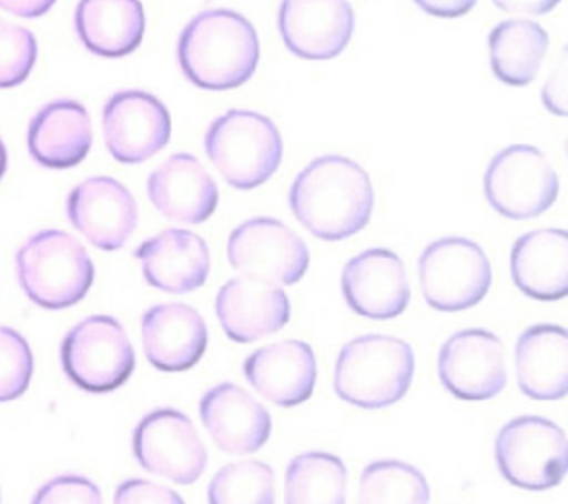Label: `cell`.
Returning <instances> with one entry per match:
<instances>
[{
    "instance_id": "1",
    "label": "cell",
    "mask_w": 568,
    "mask_h": 504,
    "mask_svg": "<svg viewBox=\"0 0 568 504\" xmlns=\"http://www.w3.org/2000/svg\"><path fill=\"white\" fill-rule=\"evenodd\" d=\"M288 204L308 233L337 242L368 224L375 193L368 173L355 160L328 153L297 173L288 191Z\"/></svg>"
},
{
    "instance_id": "2",
    "label": "cell",
    "mask_w": 568,
    "mask_h": 504,
    "mask_svg": "<svg viewBox=\"0 0 568 504\" xmlns=\"http://www.w3.org/2000/svg\"><path fill=\"white\" fill-rule=\"evenodd\" d=\"M260 40L237 11L206 9L193 16L178 40L182 73L200 89H237L255 73Z\"/></svg>"
},
{
    "instance_id": "3",
    "label": "cell",
    "mask_w": 568,
    "mask_h": 504,
    "mask_svg": "<svg viewBox=\"0 0 568 504\" xmlns=\"http://www.w3.org/2000/svg\"><path fill=\"white\" fill-rule=\"evenodd\" d=\"M413 373L415 353L406 340L371 333L342 346L335 360L333 389L346 404L384 409L408 393Z\"/></svg>"
},
{
    "instance_id": "4",
    "label": "cell",
    "mask_w": 568,
    "mask_h": 504,
    "mask_svg": "<svg viewBox=\"0 0 568 504\" xmlns=\"http://www.w3.org/2000/svg\"><path fill=\"white\" fill-rule=\"evenodd\" d=\"M16 273L27 298L42 309L78 304L93 284V262L71 233L44 229L16 253Z\"/></svg>"
},
{
    "instance_id": "5",
    "label": "cell",
    "mask_w": 568,
    "mask_h": 504,
    "mask_svg": "<svg viewBox=\"0 0 568 504\" xmlns=\"http://www.w3.org/2000/svg\"><path fill=\"white\" fill-rule=\"evenodd\" d=\"M204 151L233 189L251 191L277 171L284 142L268 115L248 109H231L209 124Z\"/></svg>"
},
{
    "instance_id": "6",
    "label": "cell",
    "mask_w": 568,
    "mask_h": 504,
    "mask_svg": "<svg viewBox=\"0 0 568 504\" xmlns=\"http://www.w3.org/2000/svg\"><path fill=\"white\" fill-rule=\"evenodd\" d=\"M495 460L506 482L526 491L552 488L568 471L566 433L539 415L515 417L497 433Z\"/></svg>"
},
{
    "instance_id": "7",
    "label": "cell",
    "mask_w": 568,
    "mask_h": 504,
    "mask_svg": "<svg viewBox=\"0 0 568 504\" xmlns=\"http://www.w3.org/2000/svg\"><path fill=\"white\" fill-rule=\"evenodd\" d=\"M417 275L426 304L444 313L479 304L493 280L484 249L462 235L430 242L419 255Z\"/></svg>"
},
{
    "instance_id": "8",
    "label": "cell",
    "mask_w": 568,
    "mask_h": 504,
    "mask_svg": "<svg viewBox=\"0 0 568 504\" xmlns=\"http://www.w3.org/2000/svg\"><path fill=\"white\" fill-rule=\"evenodd\" d=\"M60 360L67 377L91 393L122 386L135 366L124 326L111 315H89L62 340Z\"/></svg>"
},
{
    "instance_id": "9",
    "label": "cell",
    "mask_w": 568,
    "mask_h": 504,
    "mask_svg": "<svg viewBox=\"0 0 568 504\" xmlns=\"http://www.w3.org/2000/svg\"><path fill=\"white\" fill-rule=\"evenodd\" d=\"M559 178L550 160L530 144H510L488 162L484 195L504 218L528 220L541 215L557 200Z\"/></svg>"
},
{
    "instance_id": "10",
    "label": "cell",
    "mask_w": 568,
    "mask_h": 504,
    "mask_svg": "<svg viewBox=\"0 0 568 504\" xmlns=\"http://www.w3.org/2000/svg\"><path fill=\"white\" fill-rule=\"evenodd\" d=\"M229 264L266 284H297L308 269L304 240L275 218H251L235 226L226 242Z\"/></svg>"
},
{
    "instance_id": "11",
    "label": "cell",
    "mask_w": 568,
    "mask_h": 504,
    "mask_svg": "<svg viewBox=\"0 0 568 504\" xmlns=\"http://www.w3.org/2000/svg\"><path fill=\"white\" fill-rule=\"evenodd\" d=\"M138 464L178 484H193L206 468V446L195 424L175 409H155L133 431Z\"/></svg>"
},
{
    "instance_id": "12",
    "label": "cell",
    "mask_w": 568,
    "mask_h": 504,
    "mask_svg": "<svg viewBox=\"0 0 568 504\" xmlns=\"http://www.w3.org/2000/svg\"><path fill=\"white\" fill-rule=\"evenodd\" d=\"M106 151L122 164L153 158L171 138V115L160 98L140 89L113 93L102 109Z\"/></svg>"
},
{
    "instance_id": "13",
    "label": "cell",
    "mask_w": 568,
    "mask_h": 504,
    "mask_svg": "<svg viewBox=\"0 0 568 504\" xmlns=\"http://www.w3.org/2000/svg\"><path fill=\"white\" fill-rule=\"evenodd\" d=\"M437 373L455 397L490 400L506 386L504 344L486 329L457 331L439 349Z\"/></svg>"
},
{
    "instance_id": "14",
    "label": "cell",
    "mask_w": 568,
    "mask_h": 504,
    "mask_svg": "<svg viewBox=\"0 0 568 504\" xmlns=\"http://www.w3.org/2000/svg\"><path fill=\"white\" fill-rule=\"evenodd\" d=\"M69 222L98 249H122L138 226L133 193L109 175H93L67 198Z\"/></svg>"
},
{
    "instance_id": "15",
    "label": "cell",
    "mask_w": 568,
    "mask_h": 504,
    "mask_svg": "<svg viewBox=\"0 0 568 504\" xmlns=\"http://www.w3.org/2000/svg\"><path fill=\"white\" fill-rule=\"evenodd\" d=\"M277 29L293 56L331 60L351 42L355 13L348 0H282Z\"/></svg>"
},
{
    "instance_id": "16",
    "label": "cell",
    "mask_w": 568,
    "mask_h": 504,
    "mask_svg": "<svg viewBox=\"0 0 568 504\" xmlns=\"http://www.w3.org/2000/svg\"><path fill=\"white\" fill-rule=\"evenodd\" d=\"M346 304L362 317L390 320L404 313L410 284L404 262L390 249H366L351 258L342 271Z\"/></svg>"
},
{
    "instance_id": "17",
    "label": "cell",
    "mask_w": 568,
    "mask_h": 504,
    "mask_svg": "<svg viewBox=\"0 0 568 504\" xmlns=\"http://www.w3.org/2000/svg\"><path fill=\"white\" fill-rule=\"evenodd\" d=\"M200 420L215 446L231 455L255 453L271 435L268 411L233 382H222L202 395Z\"/></svg>"
},
{
    "instance_id": "18",
    "label": "cell",
    "mask_w": 568,
    "mask_h": 504,
    "mask_svg": "<svg viewBox=\"0 0 568 504\" xmlns=\"http://www.w3.org/2000/svg\"><path fill=\"white\" fill-rule=\"evenodd\" d=\"M215 313L226 337L248 344L284 329L291 320V302L280 286L233 278L217 291Z\"/></svg>"
},
{
    "instance_id": "19",
    "label": "cell",
    "mask_w": 568,
    "mask_h": 504,
    "mask_svg": "<svg viewBox=\"0 0 568 504\" xmlns=\"http://www.w3.org/2000/svg\"><path fill=\"white\" fill-rule=\"evenodd\" d=\"M140 331L146 360L166 373L195 366L209 342L204 317L182 302L151 306L142 315Z\"/></svg>"
},
{
    "instance_id": "20",
    "label": "cell",
    "mask_w": 568,
    "mask_h": 504,
    "mask_svg": "<svg viewBox=\"0 0 568 504\" xmlns=\"http://www.w3.org/2000/svg\"><path fill=\"white\" fill-rule=\"evenodd\" d=\"M146 193L160 215L180 224H200L217 206V184L191 153L169 155L149 175Z\"/></svg>"
},
{
    "instance_id": "21",
    "label": "cell",
    "mask_w": 568,
    "mask_h": 504,
    "mask_svg": "<svg viewBox=\"0 0 568 504\" xmlns=\"http://www.w3.org/2000/svg\"><path fill=\"white\" fill-rule=\"evenodd\" d=\"M146 284L182 295L200 289L211 269L206 242L186 229H164L135 249Z\"/></svg>"
},
{
    "instance_id": "22",
    "label": "cell",
    "mask_w": 568,
    "mask_h": 504,
    "mask_svg": "<svg viewBox=\"0 0 568 504\" xmlns=\"http://www.w3.org/2000/svg\"><path fill=\"white\" fill-rule=\"evenodd\" d=\"M242 369L248 384L277 406L306 402L317 380L315 353L302 340H282L262 346L244 360Z\"/></svg>"
},
{
    "instance_id": "23",
    "label": "cell",
    "mask_w": 568,
    "mask_h": 504,
    "mask_svg": "<svg viewBox=\"0 0 568 504\" xmlns=\"http://www.w3.org/2000/svg\"><path fill=\"white\" fill-rule=\"evenodd\" d=\"M93 142L91 118L75 100H53L29 122L27 147L31 158L47 169H71L80 164Z\"/></svg>"
},
{
    "instance_id": "24",
    "label": "cell",
    "mask_w": 568,
    "mask_h": 504,
    "mask_svg": "<svg viewBox=\"0 0 568 504\" xmlns=\"http://www.w3.org/2000/svg\"><path fill=\"white\" fill-rule=\"evenodd\" d=\"M510 275L515 286L541 302L568 293V233L564 229L528 231L513 244Z\"/></svg>"
},
{
    "instance_id": "25",
    "label": "cell",
    "mask_w": 568,
    "mask_h": 504,
    "mask_svg": "<svg viewBox=\"0 0 568 504\" xmlns=\"http://www.w3.org/2000/svg\"><path fill=\"white\" fill-rule=\"evenodd\" d=\"M517 384L532 400H561L568 393V333L559 324H535L515 344Z\"/></svg>"
},
{
    "instance_id": "26",
    "label": "cell",
    "mask_w": 568,
    "mask_h": 504,
    "mask_svg": "<svg viewBox=\"0 0 568 504\" xmlns=\"http://www.w3.org/2000/svg\"><path fill=\"white\" fill-rule=\"evenodd\" d=\"M75 33L95 56L122 58L144 38V9L140 0H80Z\"/></svg>"
},
{
    "instance_id": "27",
    "label": "cell",
    "mask_w": 568,
    "mask_h": 504,
    "mask_svg": "<svg viewBox=\"0 0 568 504\" xmlns=\"http://www.w3.org/2000/svg\"><path fill=\"white\" fill-rule=\"evenodd\" d=\"M548 51V33L528 18L495 24L488 33L490 69L508 87H526L535 80Z\"/></svg>"
},
{
    "instance_id": "28",
    "label": "cell",
    "mask_w": 568,
    "mask_h": 504,
    "mask_svg": "<svg viewBox=\"0 0 568 504\" xmlns=\"http://www.w3.org/2000/svg\"><path fill=\"white\" fill-rule=\"evenodd\" d=\"M286 504H344L346 466L333 453L311 451L291 460L284 477Z\"/></svg>"
},
{
    "instance_id": "29",
    "label": "cell",
    "mask_w": 568,
    "mask_h": 504,
    "mask_svg": "<svg viewBox=\"0 0 568 504\" xmlns=\"http://www.w3.org/2000/svg\"><path fill=\"white\" fill-rule=\"evenodd\" d=\"M357 500L362 504H426L430 488L415 466L399 460H377L362 471Z\"/></svg>"
},
{
    "instance_id": "30",
    "label": "cell",
    "mask_w": 568,
    "mask_h": 504,
    "mask_svg": "<svg viewBox=\"0 0 568 504\" xmlns=\"http://www.w3.org/2000/svg\"><path fill=\"white\" fill-rule=\"evenodd\" d=\"M211 504H273V468L260 460H240L222 466L209 482Z\"/></svg>"
},
{
    "instance_id": "31",
    "label": "cell",
    "mask_w": 568,
    "mask_h": 504,
    "mask_svg": "<svg viewBox=\"0 0 568 504\" xmlns=\"http://www.w3.org/2000/svg\"><path fill=\"white\" fill-rule=\"evenodd\" d=\"M36 56L33 33L0 18V89L22 84L36 64Z\"/></svg>"
},
{
    "instance_id": "32",
    "label": "cell",
    "mask_w": 568,
    "mask_h": 504,
    "mask_svg": "<svg viewBox=\"0 0 568 504\" xmlns=\"http://www.w3.org/2000/svg\"><path fill=\"white\" fill-rule=\"evenodd\" d=\"M33 373V355L27 340L9 329L0 326V402L20 397Z\"/></svg>"
},
{
    "instance_id": "33",
    "label": "cell",
    "mask_w": 568,
    "mask_h": 504,
    "mask_svg": "<svg viewBox=\"0 0 568 504\" xmlns=\"http://www.w3.org/2000/svg\"><path fill=\"white\" fill-rule=\"evenodd\" d=\"M36 504H62V502H82V504H100V488L82 477V475H58L42 484L33 495Z\"/></svg>"
},
{
    "instance_id": "34",
    "label": "cell",
    "mask_w": 568,
    "mask_h": 504,
    "mask_svg": "<svg viewBox=\"0 0 568 504\" xmlns=\"http://www.w3.org/2000/svg\"><path fill=\"white\" fill-rule=\"evenodd\" d=\"M115 504H142V502H153V504H182V495H178L173 488L155 484L151 480H126L118 486L113 495Z\"/></svg>"
},
{
    "instance_id": "35",
    "label": "cell",
    "mask_w": 568,
    "mask_h": 504,
    "mask_svg": "<svg viewBox=\"0 0 568 504\" xmlns=\"http://www.w3.org/2000/svg\"><path fill=\"white\" fill-rule=\"evenodd\" d=\"M541 98H544V107L548 111H552L555 115H566V60H564V53H561L555 71L548 75Z\"/></svg>"
},
{
    "instance_id": "36",
    "label": "cell",
    "mask_w": 568,
    "mask_h": 504,
    "mask_svg": "<svg viewBox=\"0 0 568 504\" xmlns=\"http://www.w3.org/2000/svg\"><path fill=\"white\" fill-rule=\"evenodd\" d=\"M424 13L435 18H459L468 13L477 0H413Z\"/></svg>"
},
{
    "instance_id": "37",
    "label": "cell",
    "mask_w": 568,
    "mask_h": 504,
    "mask_svg": "<svg viewBox=\"0 0 568 504\" xmlns=\"http://www.w3.org/2000/svg\"><path fill=\"white\" fill-rule=\"evenodd\" d=\"M493 4L515 16H544L552 11L559 4V0H493Z\"/></svg>"
},
{
    "instance_id": "38",
    "label": "cell",
    "mask_w": 568,
    "mask_h": 504,
    "mask_svg": "<svg viewBox=\"0 0 568 504\" xmlns=\"http://www.w3.org/2000/svg\"><path fill=\"white\" fill-rule=\"evenodd\" d=\"M53 4L55 0H0V9L20 18H40Z\"/></svg>"
},
{
    "instance_id": "39",
    "label": "cell",
    "mask_w": 568,
    "mask_h": 504,
    "mask_svg": "<svg viewBox=\"0 0 568 504\" xmlns=\"http://www.w3.org/2000/svg\"><path fill=\"white\" fill-rule=\"evenodd\" d=\"M7 169V151H4V144H2V138H0V178Z\"/></svg>"
}]
</instances>
